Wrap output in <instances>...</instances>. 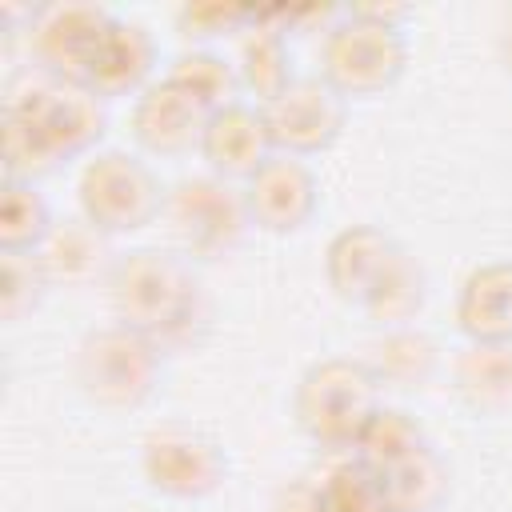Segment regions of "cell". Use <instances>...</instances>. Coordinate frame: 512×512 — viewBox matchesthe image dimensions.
Instances as JSON below:
<instances>
[{"mask_svg":"<svg viewBox=\"0 0 512 512\" xmlns=\"http://www.w3.org/2000/svg\"><path fill=\"white\" fill-rule=\"evenodd\" d=\"M108 128L104 96L88 84L36 76L4 100L0 116V160L4 180H36L56 172L64 160L96 148Z\"/></svg>","mask_w":512,"mask_h":512,"instance_id":"1","label":"cell"},{"mask_svg":"<svg viewBox=\"0 0 512 512\" xmlns=\"http://www.w3.org/2000/svg\"><path fill=\"white\" fill-rule=\"evenodd\" d=\"M108 300L116 324L152 336L160 348L180 344L204 324V296L192 268L160 248H132L108 272Z\"/></svg>","mask_w":512,"mask_h":512,"instance_id":"2","label":"cell"},{"mask_svg":"<svg viewBox=\"0 0 512 512\" xmlns=\"http://www.w3.org/2000/svg\"><path fill=\"white\" fill-rule=\"evenodd\" d=\"M292 408H296V424L320 448L352 456L364 424L380 408V384L364 360L328 356V360H316L312 368H304Z\"/></svg>","mask_w":512,"mask_h":512,"instance_id":"3","label":"cell"},{"mask_svg":"<svg viewBox=\"0 0 512 512\" xmlns=\"http://www.w3.org/2000/svg\"><path fill=\"white\" fill-rule=\"evenodd\" d=\"M160 352L164 348L136 328H96L76 348V384L100 408H140L160 384Z\"/></svg>","mask_w":512,"mask_h":512,"instance_id":"4","label":"cell"},{"mask_svg":"<svg viewBox=\"0 0 512 512\" xmlns=\"http://www.w3.org/2000/svg\"><path fill=\"white\" fill-rule=\"evenodd\" d=\"M408 64V40L400 24L372 20L356 8L344 12L324 32L320 48V76L348 100V96H376L400 80Z\"/></svg>","mask_w":512,"mask_h":512,"instance_id":"5","label":"cell"},{"mask_svg":"<svg viewBox=\"0 0 512 512\" xmlns=\"http://www.w3.org/2000/svg\"><path fill=\"white\" fill-rule=\"evenodd\" d=\"M76 196H80V216L88 224H96L108 236H120L152 224L164 212L168 192L140 156L124 148H108L84 164Z\"/></svg>","mask_w":512,"mask_h":512,"instance_id":"6","label":"cell"},{"mask_svg":"<svg viewBox=\"0 0 512 512\" xmlns=\"http://www.w3.org/2000/svg\"><path fill=\"white\" fill-rule=\"evenodd\" d=\"M164 216L188 256L200 260H220L228 256L240 240L248 220L244 188H232L224 176H188L164 196Z\"/></svg>","mask_w":512,"mask_h":512,"instance_id":"7","label":"cell"},{"mask_svg":"<svg viewBox=\"0 0 512 512\" xmlns=\"http://www.w3.org/2000/svg\"><path fill=\"white\" fill-rule=\"evenodd\" d=\"M144 480L172 500H204L228 480L224 448L192 424H160L140 444Z\"/></svg>","mask_w":512,"mask_h":512,"instance_id":"8","label":"cell"},{"mask_svg":"<svg viewBox=\"0 0 512 512\" xmlns=\"http://www.w3.org/2000/svg\"><path fill=\"white\" fill-rule=\"evenodd\" d=\"M272 148L284 156H316L336 144L344 128V96L324 76H296L280 96L260 104Z\"/></svg>","mask_w":512,"mask_h":512,"instance_id":"9","label":"cell"},{"mask_svg":"<svg viewBox=\"0 0 512 512\" xmlns=\"http://www.w3.org/2000/svg\"><path fill=\"white\" fill-rule=\"evenodd\" d=\"M112 16L96 4H48L32 12L28 44L32 60L44 76L88 84V68L96 60V48L108 32Z\"/></svg>","mask_w":512,"mask_h":512,"instance_id":"10","label":"cell"},{"mask_svg":"<svg viewBox=\"0 0 512 512\" xmlns=\"http://www.w3.org/2000/svg\"><path fill=\"white\" fill-rule=\"evenodd\" d=\"M320 200L316 176L300 156L272 152L248 180H244V204L248 220L264 232H296L312 220Z\"/></svg>","mask_w":512,"mask_h":512,"instance_id":"11","label":"cell"},{"mask_svg":"<svg viewBox=\"0 0 512 512\" xmlns=\"http://www.w3.org/2000/svg\"><path fill=\"white\" fill-rule=\"evenodd\" d=\"M208 120H212V108L192 92H184L180 84H172L168 76L152 80L132 104V136L140 148L156 156H180L200 148Z\"/></svg>","mask_w":512,"mask_h":512,"instance_id":"12","label":"cell"},{"mask_svg":"<svg viewBox=\"0 0 512 512\" xmlns=\"http://www.w3.org/2000/svg\"><path fill=\"white\" fill-rule=\"evenodd\" d=\"M200 152L212 168V176H224V180H248L276 148H272V136H268V120L260 108L252 104H228L220 112H212L208 120V132L200 140Z\"/></svg>","mask_w":512,"mask_h":512,"instance_id":"13","label":"cell"},{"mask_svg":"<svg viewBox=\"0 0 512 512\" xmlns=\"http://www.w3.org/2000/svg\"><path fill=\"white\" fill-rule=\"evenodd\" d=\"M396 252H400V244L392 236H384L380 228L348 224L324 248V276H328V284H332V292L340 300L364 304L368 292L388 272V264L396 260Z\"/></svg>","mask_w":512,"mask_h":512,"instance_id":"14","label":"cell"},{"mask_svg":"<svg viewBox=\"0 0 512 512\" xmlns=\"http://www.w3.org/2000/svg\"><path fill=\"white\" fill-rule=\"evenodd\" d=\"M288 24L292 8H252V20L240 40V84L268 104L280 96L296 76H292V52H288Z\"/></svg>","mask_w":512,"mask_h":512,"instance_id":"15","label":"cell"},{"mask_svg":"<svg viewBox=\"0 0 512 512\" xmlns=\"http://www.w3.org/2000/svg\"><path fill=\"white\" fill-rule=\"evenodd\" d=\"M108 240H112V236L100 232L96 224H88L84 216L52 224L48 240L36 248L40 260H44V268H48L52 288H56V284H60V288H84V284H92V280H100V276L108 280V272H112V264H116V252H112Z\"/></svg>","mask_w":512,"mask_h":512,"instance_id":"16","label":"cell"},{"mask_svg":"<svg viewBox=\"0 0 512 512\" xmlns=\"http://www.w3.org/2000/svg\"><path fill=\"white\" fill-rule=\"evenodd\" d=\"M456 324L468 340H512V260L472 268L456 292Z\"/></svg>","mask_w":512,"mask_h":512,"instance_id":"17","label":"cell"},{"mask_svg":"<svg viewBox=\"0 0 512 512\" xmlns=\"http://www.w3.org/2000/svg\"><path fill=\"white\" fill-rule=\"evenodd\" d=\"M152 64H156V44H152L148 28L112 16V24L96 48V60L88 68V88L104 100L124 96V92H144Z\"/></svg>","mask_w":512,"mask_h":512,"instance_id":"18","label":"cell"},{"mask_svg":"<svg viewBox=\"0 0 512 512\" xmlns=\"http://www.w3.org/2000/svg\"><path fill=\"white\" fill-rule=\"evenodd\" d=\"M452 384L472 412H512V340H468L452 360Z\"/></svg>","mask_w":512,"mask_h":512,"instance_id":"19","label":"cell"},{"mask_svg":"<svg viewBox=\"0 0 512 512\" xmlns=\"http://www.w3.org/2000/svg\"><path fill=\"white\" fill-rule=\"evenodd\" d=\"M364 364L376 376V384H388V388H420V384L432 380V372L440 364V348L416 324L384 328L368 344V360Z\"/></svg>","mask_w":512,"mask_h":512,"instance_id":"20","label":"cell"},{"mask_svg":"<svg viewBox=\"0 0 512 512\" xmlns=\"http://www.w3.org/2000/svg\"><path fill=\"white\" fill-rule=\"evenodd\" d=\"M376 476L384 484L392 512H440V504L448 500V468L432 444Z\"/></svg>","mask_w":512,"mask_h":512,"instance_id":"21","label":"cell"},{"mask_svg":"<svg viewBox=\"0 0 512 512\" xmlns=\"http://www.w3.org/2000/svg\"><path fill=\"white\" fill-rule=\"evenodd\" d=\"M428 296V276L420 268V260L412 252H396V260L388 264V272L380 276V284L368 292V300L360 304L380 328H404L420 316Z\"/></svg>","mask_w":512,"mask_h":512,"instance_id":"22","label":"cell"},{"mask_svg":"<svg viewBox=\"0 0 512 512\" xmlns=\"http://www.w3.org/2000/svg\"><path fill=\"white\" fill-rule=\"evenodd\" d=\"M52 212L28 180L0 184V252H32L52 232Z\"/></svg>","mask_w":512,"mask_h":512,"instance_id":"23","label":"cell"},{"mask_svg":"<svg viewBox=\"0 0 512 512\" xmlns=\"http://www.w3.org/2000/svg\"><path fill=\"white\" fill-rule=\"evenodd\" d=\"M420 448H428L420 424H416L408 412H400V408H384V404H380V408L372 412V420L364 424V432H360L352 456L364 460L372 472H384V468H392V464L416 456Z\"/></svg>","mask_w":512,"mask_h":512,"instance_id":"24","label":"cell"},{"mask_svg":"<svg viewBox=\"0 0 512 512\" xmlns=\"http://www.w3.org/2000/svg\"><path fill=\"white\" fill-rule=\"evenodd\" d=\"M320 512H392L380 476L356 460L344 456L320 476Z\"/></svg>","mask_w":512,"mask_h":512,"instance_id":"25","label":"cell"},{"mask_svg":"<svg viewBox=\"0 0 512 512\" xmlns=\"http://www.w3.org/2000/svg\"><path fill=\"white\" fill-rule=\"evenodd\" d=\"M168 80L180 84L184 92H192L196 100H204L212 112L236 104V88H240V68H232L224 56L208 52V48H192L180 52L168 68Z\"/></svg>","mask_w":512,"mask_h":512,"instance_id":"26","label":"cell"},{"mask_svg":"<svg viewBox=\"0 0 512 512\" xmlns=\"http://www.w3.org/2000/svg\"><path fill=\"white\" fill-rule=\"evenodd\" d=\"M48 288H52V280H48V268L36 248L32 252H0V316L8 324L24 320L44 300Z\"/></svg>","mask_w":512,"mask_h":512,"instance_id":"27","label":"cell"},{"mask_svg":"<svg viewBox=\"0 0 512 512\" xmlns=\"http://www.w3.org/2000/svg\"><path fill=\"white\" fill-rule=\"evenodd\" d=\"M248 20H252V8H240V4H184L176 16L180 36H188V40H212L224 32H244Z\"/></svg>","mask_w":512,"mask_h":512,"instance_id":"28","label":"cell"},{"mask_svg":"<svg viewBox=\"0 0 512 512\" xmlns=\"http://www.w3.org/2000/svg\"><path fill=\"white\" fill-rule=\"evenodd\" d=\"M272 512H320V480L296 476L292 484H284V488L276 492Z\"/></svg>","mask_w":512,"mask_h":512,"instance_id":"29","label":"cell"},{"mask_svg":"<svg viewBox=\"0 0 512 512\" xmlns=\"http://www.w3.org/2000/svg\"><path fill=\"white\" fill-rule=\"evenodd\" d=\"M500 60H504V68L512 72V12H508V20H504V32H500Z\"/></svg>","mask_w":512,"mask_h":512,"instance_id":"30","label":"cell"}]
</instances>
